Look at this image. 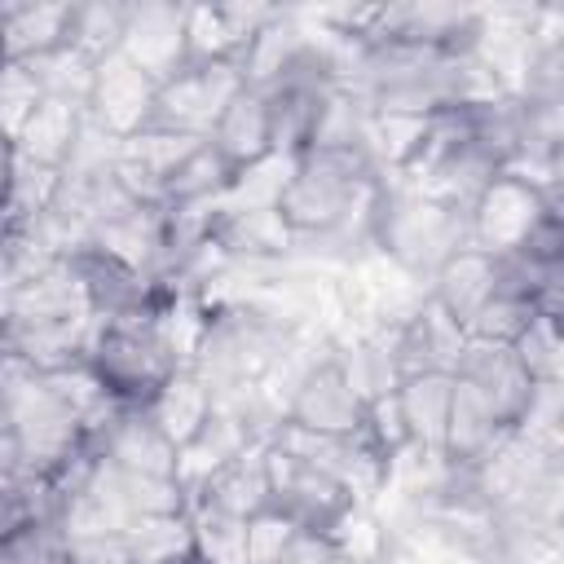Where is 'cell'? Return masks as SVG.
<instances>
[{"label":"cell","instance_id":"cell-21","mask_svg":"<svg viewBox=\"0 0 564 564\" xmlns=\"http://www.w3.org/2000/svg\"><path fill=\"white\" fill-rule=\"evenodd\" d=\"M282 564H348V560L326 533H300L295 546L282 555Z\"/></svg>","mask_w":564,"mask_h":564},{"label":"cell","instance_id":"cell-8","mask_svg":"<svg viewBox=\"0 0 564 564\" xmlns=\"http://www.w3.org/2000/svg\"><path fill=\"white\" fill-rule=\"evenodd\" d=\"M361 414H366V397L352 388L348 370L339 357H326L322 366H313L291 405H286V419L291 427H304V432H317V436H352L361 427Z\"/></svg>","mask_w":564,"mask_h":564},{"label":"cell","instance_id":"cell-18","mask_svg":"<svg viewBox=\"0 0 564 564\" xmlns=\"http://www.w3.org/2000/svg\"><path fill=\"white\" fill-rule=\"evenodd\" d=\"M511 352L538 388H560V313H538L511 339Z\"/></svg>","mask_w":564,"mask_h":564},{"label":"cell","instance_id":"cell-15","mask_svg":"<svg viewBox=\"0 0 564 564\" xmlns=\"http://www.w3.org/2000/svg\"><path fill=\"white\" fill-rule=\"evenodd\" d=\"M216 414V401H212V383L198 375V370H189V366H181L163 388H159V397L145 405V419L181 449L189 436H198V427L207 423Z\"/></svg>","mask_w":564,"mask_h":564},{"label":"cell","instance_id":"cell-1","mask_svg":"<svg viewBox=\"0 0 564 564\" xmlns=\"http://www.w3.org/2000/svg\"><path fill=\"white\" fill-rule=\"evenodd\" d=\"M163 313L167 308L141 317H115V322H97L93 330L84 366L119 410H145L159 397V388L181 370L176 339Z\"/></svg>","mask_w":564,"mask_h":564},{"label":"cell","instance_id":"cell-19","mask_svg":"<svg viewBox=\"0 0 564 564\" xmlns=\"http://www.w3.org/2000/svg\"><path fill=\"white\" fill-rule=\"evenodd\" d=\"M40 97H44V84H40V75L31 66H22V62H4L0 66V137L4 141L22 137L26 119L40 106Z\"/></svg>","mask_w":564,"mask_h":564},{"label":"cell","instance_id":"cell-23","mask_svg":"<svg viewBox=\"0 0 564 564\" xmlns=\"http://www.w3.org/2000/svg\"><path fill=\"white\" fill-rule=\"evenodd\" d=\"M0 66H4V40H0Z\"/></svg>","mask_w":564,"mask_h":564},{"label":"cell","instance_id":"cell-24","mask_svg":"<svg viewBox=\"0 0 564 564\" xmlns=\"http://www.w3.org/2000/svg\"><path fill=\"white\" fill-rule=\"evenodd\" d=\"M181 564H198V560H181Z\"/></svg>","mask_w":564,"mask_h":564},{"label":"cell","instance_id":"cell-10","mask_svg":"<svg viewBox=\"0 0 564 564\" xmlns=\"http://www.w3.org/2000/svg\"><path fill=\"white\" fill-rule=\"evenodd\" d=\"M507 282V260L502 256H489V251H476V247H458L436 273H432V304L467 335L471 317L502 291Z\"/></svg>","mask_w":564,"mask_h":564},{"label":"cell","instance_id":"cell-3","mask_svg":"<svg viewBox=\"0 0 564 564\" xmlns=\"http://www.w3.org/2000/svg\"><path fill=\"white\" fill-rule=\"evenodd\" d=\"M551 216H560L555 198L538 181L507 167L471 198V207H467V247L489 251V256H516V251H524V242Z\"/></svg>","mask_w":564,"mask_h":564},{"label":"cell","instance_id":"cell-5","mask_svg":"<svg viewBox=\"0 0 564 564\" xmlns=\"http://www.w3.org/2000/svg\"><path fill=\"white\" fill-rule=\"evenodd\" d=\"M264 476H269V507L286 516L300 533H330L357 507V498L339 476L273 441H264Z\"/></svg>","mask_w":564,"mask_h":564},{"label":"cell","instance_id":"cell-2","mask_svg":"<svg viewBox=\"0 0 564 564\" xmlns=\"http://www.w3.org/2000/svg\"><path fill=\"white\" fill-rule=\"evenodd\" d=\"M370 238L383 251H392L401 264L436 273L458 247H467V212L445 207V203H436L427 194H414V189L401 194V198H392L383 189Z\"/></svg>","mask_w":564,"mask_h":564},{"label":"cell","instance_id":"cell-4","mask_svg":"<svg viewBox=\"0 0 564 564\" xmlns=\"http://www.w3.org/2000/svg\"><path fill=\"white\" fill-rule=\"evenodd\" d=\"M242 84L247 79L238 62H185L172 79L159 84L145 128L172 132L185 141H207L225 106L242 93Z\"/></svg>","mask_w":564,"mask_h":564},{"label":"cell","instance_id":"cell-22","mask_svg":"<svg viewBox=\"0 0 564 564\" xmlns=\"http://www.w3.org/2000/svg\"><path fill=\"white\" fill-rule=\"evenodd\" d=\"M13 185H18V150H13V141L0 137V216L13 203Z\"/></svg>","mask_w":564,"mask_h":564},{"label":"cell","instance_id":"cell-11","mask_svg":"<svg viewBox=\"0 0 564 564\" xmlns=\"http://www.w3.org/2000/svg\"><path fill=\"white\" fill-rule=\"evenodd\" d=\"M207 145L220 154V163L242 176L247 167L264 163L269 154H278V141H273V115H269V97L251 84H242V93L225 106L220 123L212 128Z\"/></svg>","mask_w":564,"mask_h":564},{"label":"cell","instance_id":"cell-9","mask_svg":"<svg viewBox=\"0 0 564 564\" xmlns=\"http://www.w3.org/2000/svg\"><path fill=\"white\" fill-rule=\"evenodd\" d=\"M119 53L132 66H141L154 84L172 79L189 62V48H185V4H128Z\"/></svg>","mask_w":564,"mask_h":564},{"label":"cell","instance_id":"cell-20","mask_svg":"<svg viewBox=\"0 0 564 564\" xmlns=\"http://www.w3.org/2000/svg\"><path fill=\"white\" fill-rule=\"evenodd\" d=\"M300 529L278 516L273 507L247 516V564H282V555L295 546Z\"/></svg>","mask_w":564,"mask_h":564},{"label":"cell","instance_id":"cell-13","mask_svg":"<svg viewBox=\"0 0 564 564\" xmlns=\"http://www.w3.org/2000/svg\"><path fill=\"white\" fill-rule=\"evenodd\" d=\"M84 101L75 97H57V93H44L35 115L26 119L22 137L13 141L18 159L22 163H35V167H48V172H66L75 145H79V128H84Z\"/></svg>","mask_w":564,"mask_h":564},{"label":"cell","instance_id":"cell-14","mask_svg":"<svg viewBox=\"0 0 564 564\" xmlns=\"http://www.w3.org/2000/svg\"><path fill=\"white\" fill-rule=\"evenodd\" d=\"M397 410L405 423L410 445H419L423 454H445V427H449V397H454V370H419L405 375L397 388Z\"/></svg>","mask_w":564,"mask_h":564},{"label":"cell","instance_id":"cell-6","mask_svg":"<svg viewBox=\"0 0 564 564\" xmlns=\"http://www.w3.org/2000/svg\"><path fill=\"white\" fill-rule=\"evenodd\" d=\"M454 383L467 388L480 410L507 432H524L538 414V397L542 392H555V388H538L524 366L516 361L511 344H480V339H467L458 361H454Z\"/></svg>","mask_w":564,"mask_h":564},{"label":"cell","instance_id":"cell-17","mask_svg":"<svg viewBox=\"0 0 564 564\" xmlns=\"http://www.w3.org/2000/svg\"><path fill=\"white\" fill-rule=\"evenodd\" d=\"M185 511L198 564H247V516H234L203 498L185 502Z\"/></svg>","mask_w":564,"mask_h":564},{"label":"cell","instance_id":"cell-16","mask_svg":"<svg viewBox=\"0 0 564 564\" xmlns=\"http://www.w3.org/2000/svg\"><path fill=\"white\" fill-rule=\"evenodd\" d=\"M128 564H181L194 560V538H189V511H150L137 516L119 533Z\"/></svg>","mask_w":564,"mask_h":564},{"label":"cell","instance_id":"cell-7","mask_svg":"<svg viewBox=\"0 0 564 564\" xmlns=\"http://www.w3.org/2000/svg\"><path fill=\"white\" fill-rule=\"evenodd\" d=\"M154 93H159V84L115 48V53H106L93 66V84L84 93V115L110 141H128L132 132L145 128L150 106H154Z\"/></svg>","mask_w":564,"mask_h":564},{"label":"cell","instance_id":"cell-12","mask_svg":"<svg viewBox=\"0 0 564 564\" xmlns=\"http://www.w3.org/2000/svg\"><path fill=\"white\" fill-rule=\"evenodd\" d=\"M70 22H75V4H0L4 62L35 66L70 48Z\"/></svg>","mask_w":564,"mask_h":564}]
</instances>
